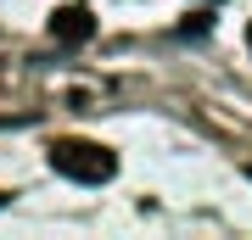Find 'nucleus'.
Wrapping results in <instances>:
<instances>
[{
    "label": "nucleus",
    "instance_id": "obj_7",
    "mask_svg": "<svg viewBox=\"0 0 252 240\" xmlns=\"http://www.w3.org/2000/svg\"><path fill=\"white\" fill-rule=\"evenodd\" d=\"M207 6H213V0H207Z\"/></svg>",
    "mask_w": 252,
    "mask_h": 240
},
{
    "label": "nucleus",
    "instance_id": "obj_1",
    "mask_svg": "<svg viewBox=\"0 0 252 240\" xmlns=\"http://www.w3.org/2000/svg\"><path fill=\"white\" fill-rule=\"evenodd\" d=\"M45 162L62 179H73V185H107V179L118 173V157L107 151V145H95V140H56Z\"/></svg>",
    "mask_w": 252,
    "mask_h": 240
},
{
    "label": "nucleus",
    "instance_id": "obj_4",
    "mask_svg": "<svg viewBox=\"0 0 252 240\" xmlns=\"http://www.w3.org/2000/svg\"><path fill=\"white\" fill-rule=\"evenodd\" d=\"M247 45H252V23H247Z\"/></svg>",
    "mask_w": 252,
    "mask_h": 240
},
{
    "label": "nucleus",
    "instance_id": "obj_6",
    "mask_svg": "<svg viewBox=\"0 0 252 240\" xmlns=\"http://www.w3.org/2000/svg\"><path fill=\"white\" fill-rule=\"evenodd\" d=\"M247 179H252V168H247Z\"/></svg>",
    "mask_w": 252,
    "mask_h": 240
},
{
    "label": "nucleus",
    "instance_id": "obj_3",
    "mask_svg": "<svg viewBox=\"0 0 252 240\" xmlns=\"http://www.w3.org/2000/svg\"><path fill=\"white\" fill-rule=\"evenodd\" d=\"M185 34H207V11H190V17H185Z\"/></svg>",
    "mask_w": 252,
    "mask_h": 240
},
{
    "label": "nucleus",
    "instance_id": "obj_2",
    "mask_svg": "<svg viewBox=\"0 0 252 240\" xmlns=\"http://www.w3.org/2000/svg\"><path fill=\"white\" fill-rule=\"evenodd\" d=\"M51 34L62 39V45H84V39L95 34V17H90V6H79V0L56 6V11H51Z\"/></svg>",
    "mask_w": 252,
    "mask_h": 240
},
{
    "label": "nucleus",
    "instance_id": "obj_5",
    "mask_svg": "<svg viewBox=\"0 0 252 240\" xmlns=\"http://www.w3.org/2000/svg\"><path fill=\"white\" fill-rule=\"evenodd\" d=\"M0 207H6V190H0Z\"/></svg>",
    "mask_w": 252,
    "mask_h": 240
}]
</instances>
